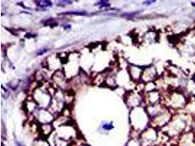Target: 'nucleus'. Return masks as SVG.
I'll use <instances>...</instances> for the list:
<instances>
[{"mask_svg":"<svg viewBox=\"0 0 195 146\" xmlns=\"http://www.w3.org/2000/svg\"><path fill=\"white\" fill-rule=\"evenodd\" d=\"M37 5L41 7H47L52 5V3L49 1H36Z\"/></svg>","mask_w":195,"mask_h":146,"instance_id":"f257e3e1","label":"nucleus"},{"mask_svg":"<svg viewBox=\"0 0 195 146\" xmlns=\"http://www.w3.org/2000/svg\"><path fill=\"white\" fill-rule=\"evenodd\" d=\"M99 5L102 6V7H107V6H110V4L108 3V2H105V1H102L99 2Z\"/></svg>","mask_w":195,"mask_h":146,"instance_id":"f03ea898","label":"nucleus"},{"mask_svg":"<svg viewBox=\"0 0 195 146\" xmlns=\"http://www.w3.org/2000/svg\"><path fill=\"white\" fill-rule=\"evenodd\" d=\"M103 128L105 129H111L113 128V126H112L111 124H105L103 126Z\"/></svg>","mask_w":195,"mask_h":146,"instance_id":"7ed1b4c3","label":"nucleus"},{"mask_svg":"<svg viewBox=\"0 0 195 146\" xmlns=\"http://www.w3.org/2000/svg\"><path fill=\"white\" fill-rule=\"evenodd\" d=\"M68 14H75V15H84L86 14L85 13H81V12H71V13H67Z\"/></svg>","mask_w":195,"mask_h":146,"instance_id":"20e7f679","label":"nucleus"}]
</instances>
